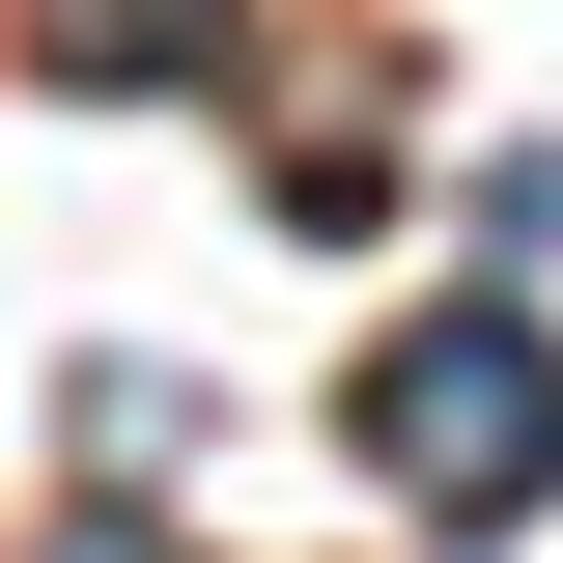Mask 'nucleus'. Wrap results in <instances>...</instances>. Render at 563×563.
<instances>
[{"instance_id": "obj_2", "label": "nucleus", "mask_w": 563, "mask_h": 563, "mask_svg": "<svg viewBox=\"0 0 563 563\" xmlns=\"http://www.w3.org/2000/svg\"><path fill=\"white\" fill-rule=\"evenodd\" d=\"M29 57L57 85H169V57H225V0H29Z\"/></svg>"}, {"instance_id": "obj_1", "label": "nucleus", "mask_w": 563, "mask_h": 563, "mask_svg": "<svg viewBox=\"0 0 563 563\" xmlns=\"http://www.w3.org/2000/svg\"><path fill=\"white\" fill-rule=\"evenodd\" d=\"M366 479H395L422 536H536V507H563V339H536V310L366 339Z\"/></svg>"}, {"instance_id": "obj_3", "label": "nucleus", "mask_w": 563, "mask_h": 563, "mask_svg": "<svg viewBox=\"0 0 563 563\" xmlns=\"http://www.w3.org/2000/svg\"><path fill=\"white\" fill-rule=\"evenodd\" d=\"M57 563H141V536H57Z\"/></svg>"}]
</instances>
